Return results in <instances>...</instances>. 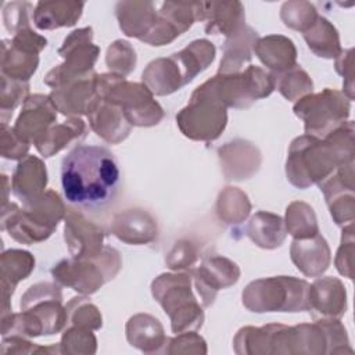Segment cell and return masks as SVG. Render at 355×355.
Segmentation results:
<instances>
[{"mask_svg":"<svg viewBox=\"0 0 355 355\" xmlns=\"http://www.w3.org/2000/svg\"><path fill=\"white\" fill-rule=\"evenodd\" d=\"M121 171L114 154L103 146H76L61 162L65 200L82 209H101L118 193Z\"/></svg>","mask_w":355,"mask_h":355,"instance_id":"6da1fadb","label":"cell"},{"mask_svg":"<svg viewBox=\"0 0 355 355\" xmlns=\"http://www.w3.org/2000/svg\"><path fill=\"white\" fill-rule=\"evenodd\" d=\"M329 135L324 141H319L311 136H302L291 143L286 172L287 179L294 186L305 189L324 179L336 166L345 165L344 153H354L352 143L344 146L345 139L352 136V125L348 130L344 126H338Z\"/></svg>","mask_w":355,"mask_h":355,"instance_id":"7a4b0ae2","label":"cell"},{"mask_svg":"<svg viewBox=\"0 0 355 355\" xmlns=\"http://www.w3.org/2000/svg\"><path fill=\"white\" fill-rule=\"evenodd\" d=\"M64 207L60 197L54 191L39 196L26 202L25 209H17L8 216V222H3V227L8 223V234L21 243H36L46 240L58 220L62 218Z\"/></svg>","mask_w":355,"mask_h":355,"instance_id":"3957f363","label":"cell"},{"mask_svg":"<svg viewBox=\"0 0 355 355\" xmlns=\"http://www.w3.org/2000/svg\"><path fill=\"white\" fill-rule=\"evenodd\" d=\"M180 130L196 140H214L226 126V107L215 97L209 82L198 86L190 104L176 115Z\"/></svg>","mask_w":355,"mask_h":355,"instance_id":"277c9868","label":"cell"},{"mask_svg":"<svg viewBox=\"0 0 355 355\" xmlns=\"http://www.w3.org/2000/svg\"><path fill=\"white\" fill-rule=\"evenodd\" d=\"M153 294L172 319L175 333L189 326L200 327L202 312L190 293V279L184 275H162L153 283Z\"/></svg>","mask_w":355,"mask_h":355,"instance_id":"5b68a950","label":"cell"},{"mask_svg":"<svg viewBox=\"0 0 355 355\" xmlns=\"http://www.w3.org/2000/svg\"><path fill=\"white\" fill-rule=\"evenodd\" d=\"M208 82L222 105L236 108H245L258 98L269 96L275 87V78L252 65L244 73L218 75Z\"/></svg>","mask_w":355,"mask_h":355,"instance_id":"8992f818","label":"cell"},{"mask_svg":"<svg viewBox=\"0 0 355 355\" xmlns=\"http://www.w3.org/2000/svg\"><path fill=\"white\" fill-rule=\"evenodd\" d=\"M287 294L309 297V284L286 276L257 280L244 290L243 302L254 312H295Z\"/></svg>","mask_w":355,"mask_h":355,"instance_id":"52a82bcc","label":"cell"},{"mask_svg":"<svg viewBox=\"0 0 355 355\" xmlns=\"http://www.w3.org/2000/svg\"><path fill=\"white\" fill-rule=\"evenodd\" d=\"M349 104L338 92L326 89L323 93L308 96L294 105V112L305 121L308 135L327 136L336 130L348 115Z\"/></svg>","mask_w":355,"mask_h":355,"instance_id":"ba28073f","label":"cell"},{"mask_svg":"<svg viewBox=\"0 0 355 355\" xmlns=\"http://www.w3.org/2000/svg\"><path fill=\"white\" fill-rule=\"evenodd\" d=\"M55 107L50 97L42 94H35L28 97L24 108L17 119L14 132L18 137L26 143H36L47 130L49 126L55 119Z\"/></svg>","mask_w":355,"mask_h":355,"instance_id":"9c48e42d","label":"cell"},{"mask_svg":"<svg viewBox=\"0 0 355 355\" xmlns=\"http://www.w3.org/2000/svg\"><path fill=\"white\" fill-rule=\"evenodd\" d=\"M157 3L150 1H121L116 4V18L121 29L128 36H135L146 43L151 39L159 22L155 10Z\"/></svg>","mask_w":355,"mask_h":355,"instance_id":"30bf717a","label":"cell"},{"mask_svg":"<svg viewBox=\"0 0 355 355\" xmlns=\"http://www.w3.org/2000/svg\"><path fill=\"white\" fill-rule=\"evenodd\" d=\"M65 241L75 258H94L101 250L103 232L82 215L71 212L65 222Z\"/></svg>","mask_w":355,"mask_h":355,"instance_id":"8fae6325","label":"cell"},{"mask_svg":"<svg viewBox=\"0 0 355 355\" xmlns=\"http://www.w3.org/2000/svg\"><path fill=\"white\" fill-rule=\"evenodd\" d=\"M79 261L80 262L78 263L62 261L53 268L51 273L62 284L71 286L76 291L92 294L97 291L110 277L104 275L105 270H98L94 268L97 263H93L92 261H89V263L82 262V259Z\"/></svg>","mask_w":355,"mask_h":355,"instance_id":"7c38bea8","label":"cell"},{"mask_svg":"<svg viewBox=\"0 0 355 355\" xmlns=\"http://www.w3.org/2000/svg\"><path fill=\"white\" fill-rule=\"evenodd\" d=\"M112 232L119 240L132 244H143L154 240L157 236V225L147 212L128 209L115 216Z\"/></svg>","mask_w":355,"mask_h":355,"instance_id":"4fadbf2b","label":"cell"},{"mask_svg":"<svg viewBox=\"0 0 355 355\" xmlns=\"http://www.w3.org/2000/svg\"><path fill=\"white\" fill-rule=\"evenodd\" d=\"M47 183V172L44 165L36 157H26L17 166L12 176V191L22 201L28 202L31 200L42 196V190Z\"/></svg>","mask_w":355,"mask_h":355,"instance_id":"5bb4252c","label":"cell"},{"mask_svg":"<svg viewBox=\"0 0 355 355\" xmlns=\"http://www.w3.org/2000/svg\"><path fill=\"white\" fill-rule=\"evenodd\" d=\"M202 19H208L207 33H225L230 36L244 26V8L239 1L202 3Z\"/></svg>","mask_w":355,"mask_h":355,"instance_id":"9a60e30c","label":"cell"},{"mask_svg":"<svg viewBox=\"0 0 355 355\" xmlns=\"http://www.w3.org/2000/svg\"><path fill=\"white\" fill-rule=\"evenodd\" d=\"M82 1H39L33 19L40 29H54L73 25L83 10Z\"/></svg>","mask_w":355,"mask_h":355,"instance_id":"2e32d148","label":"cell"},{"mask_svg":"<svg viewBox=\"0 0 355 355\" xmlns=\"http://www.w3.org/2000/svg\"><path fill=\"white\" fill-rule=\"evenodd\" d=\"M259 60L270 69L283 72L290 69L295 62V47L293 42L284 36H268L254 46Z\"/></svg>","mask_w":355,"mask_h":355,"instance_id":"e0dca14e","label":"cell"},{"mask_svg":"<svg viewBox=\"0 0 355 355\" xmlns=\"http://www.w3.org/2000/svg\"><path fill=\"white\" fill-rule=\"evenodd\" d=\"M230 36L232 37L226 42L225 57L220 61V68H219V72L223 75L239 71L243 62L250 61L251 58L250 49L255 46L257 32H254L248 26H243Z\"/></svg>","mask_w":355,"mask_h":355,"instance_id":"ac0fdd59","label":"cell"},{"mask_svg":"<svg viewBox=\"0 0 355 355\" xmlns=\"http://www.w3.org/2000/svg\"><path fill=\"white\" fill-rule=\"evenodd\" d=\"M248 236L254 243L263 248L279 247L284 237L283 220L280 216L266 212H258L248 225Z\"/></svg>","mask_w":355,"mask_h":355,"instance_id":"d6986e66","label":"cell"},{"mask_svg":"<svg viewBox=\"0 0 355 355\" xmlns=\"http://www.w3.org/2000/svg\"><path fill=\"white\" fill-rule=\"evenodd\" d=\"M304 37L308 47L319 57L333 58L341 51L336 28L323 17L316 18V21L304 32Z\"/></svg>","mask_w":355,"mask_h":355,"instance_id":"ffe728a7","label":"cell"},{"mask_svg":"<svg viewBox=\"0 0 355 355\" xmlns=\"http://www.w3.org/2000/svg\"><path fill=\"white\" fill-rule=\"evenodd\" d=\"M85 125L80 119H71L62 125L49 129L36 143V148L44 157H51L54 153H58L61 148L68 146L71 140L85 136Z\"/></svg>","mask_w":355,"mask_h":355,"instance_id":"44dd1931","label":"cell"},{"mask_svg":"<svg viewBox=\"0 0 355 355\" xmlns=\"http://www.w3.org/2000/svg\"><path fill=\"white\" fill-rule=\"evenodd\" d=\"M3 294L8 295V290H14V286L21 279H25L33 269L35 259L29 252L19 250H10L3 254Z\"/></svg>","mask_w":355,"mask_h":355,"instance_id":"7402d4cb","label":"cell"},{"mask_svg":"<svg viewBox=\"0 0 355 355\" xmlns=\"http://www.w3.org/2000/svg\"><path fill=\"white\" fill-rule=\"evenodd\" d=\"M36 53H31L15 46H11L8 53L3 49L1 71L3 75H8L11 80H28L37 67Z\"/></svg>","mask_w":355,"mask_h":355,"instance_id":"603a6c76","label":"cell"},{"mask_svg":"<svg viewBox=\"0 0 355 355\" xmlns=\"http://www.w3.org/2000/svg\"><path fill=\"white\" fill-rule=\"evenodd\" d=\"M318 18L316 10L306 1H288L282 7V19L286 26L305 32Z\"/></svg>","mask_w":355,"mask_h":355,"instance_id":"cb8c5ba5","label":"cell"},{"mask_svg":"<svg viewBox=\"0 0 355 355\" xmlns=\"http://www.w3.org/2000/svg\"><path fill=\"white\" fill-rule=\"evenodd\" d=\"M313 215L312 208L304 202H293L287 208V230L297 239L312 237L318 234V226L315 222H302L308 216Z\"/></svg>","mask_w":355,"mask_h":355,"instance_id":"d4e9b609","label":"cell"},{"mask_svg":"<svg viewBox=\"0 0 355 355\" xmlns=\"http://www.w3.org/2000/svg\"><path fill=\"white\" fill-rule=\"evenodd\" d=\"M277 89L286 98L294 100L300 94L312 90V80L298 65H294L287 73L279 78Z\"/></svg>","mask_w":355,"mask_h":355,"instance_id":"484cf974","label":"cell"},{"mask_svg":"<svg viewBox=\"0 0 355 355\" xmlns=\"http://www.w3.org/2000/svg\"><path fill=\"white\" fill-rule=\"evenodd\" d=\"M32 11L31 3H8L3 10L4 25L10 32H19L29 28V12Z\"/></svg>","mask_w":355,"mask_h":355,"instance_id":"4316f807","label":"cell"}]
</instances>
